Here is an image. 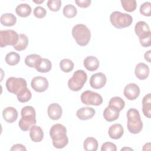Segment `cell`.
I'll return each mask as SVG.
<instances>
[{"mask_svg":"<svg viewBox=\"0 0 151 151\" xmlns=\"http://www.w3.org/2000/svg\"><path fill=\"white\" fill-rule=\"evenodd\" d=\"M50 135L54 147L57 149L64 148L68 143L66 127L61 124H54L50 130Z\"/></svg>","mask_w":151,"mask_h":151,"instance_id":"cell-1","label":"cell"},{"mask_svg":"<svg viewBox=\"0 0 151 151\" xmlns=\"http://www.w3.org/2000/svg\"><path fill=\"white\" fill-rule=\"evenodd\" d=\"M22 117L19 120L18 125L21 130L26 132L35 125L37 123L36 113L34 108L30 106L23 107L21 111Z\"/></svg>","mask_w":151,"mask_h":151,"instance_id":"cell-2","label":"cell"},{"mask_svg":"<svg viewBox=\"0 0 151 151\" xmlns=\"http://www.w3.org/2000/svg\"><path fill=\"white\" fill-rule=\"evenodd\" d=\"M127 118V127L130 133H139L143 128V122L141 120L139 111L134 108L130 109L126 114Z\"/></svg>","mask_w":151,"mask_h":151,"instance_id":"cell-3","label":"cell"},{"mask_svg":"<svg viewBox=\"0 0 151 151\" xmlns=\"http://www.w3.org/2000/svg\"><path fill=\"white\" fill-rule=\"evenodd\" d=\"M71 34L74 40L80 46L87 45L90 40L91 32L84 24H79L74 26Z\"/></svg>","mask_w":151,"mask_h":151,"instance_id":"cell-4","label":"cell"},{"mask_svg":"<svg viewBox=\"0 0 151 151\" xmlns=\"http://www.w3.org/2000/svg\"><path fill=\"white\" fill-rule=\"evenodd\" d=\"M110 21L114 27L122 29L129 27L132 24L133 18L130 15L126 13L114 11L110 14Z\"/></svg>","mask_w":151,"mask_h":151,"instance_id":"cell-5","label":"cell"},{"mask_svg":"<svg viewBox=\"0 0 151 151\" xmlns=\"http://www.w3.org/2000/svg\"><path fill=\"white\" fill-rule=\"evenodd\" d=\"M5 85L7 90L16 96L21 94L27 88L26 80L21 77H9L7 79Z\"/></svg>","mask_w":151,"mask_h":151,"instance_id":"cell-6","label":"cell"},{"mask_svg":"<svg viewBox=\"0 0 151 151\" xmlns=\"http://www.w3.org/2000/svg\"><path fill=\"white\" fill-rule=\"evenodd\" d=\"M87 80V73L83 70L76 71L71 78L68 80V86L73 91H78L81 90Z\"/></svg>","mask_w":151,"mask_h":151,"instance_id":"cell-7","label":"cell"},{"mask_svg":"<svg viewBox=\"0 0 151 151\" xmlns=\"http://www.w3.org/2000/svg\"><path fill=\"white\" fill-rule=\"evenodd\" d=\"M19 35L13 29H6L0 31V47L7 45L14 46L18 42Z\"/></svg>","mask_w":151,"mask_h":151,"instance_id":"cell-8","label":"cell"},{"mask_svg":"<svg viewBox=\"0 0 151 151\" xmlns=\"http://www.w3.org/2000/svg\"><path fill=\"white\" fill-rule=\"evenodd\" d=\"M81 101L86 105L99 106L103 103V98L97 93L86 90L82 93L81 95Z\"/></svg>","mask_w":151,"mask_h":151,"instance_id":"cell-9","label":"cell"},{"mask_svg":"<svg viewBox=\"0 0 151 151\" xmlns=\"http://www.w3.org/2000/svg\"><path fill=\"white\" fill-rule=\"evenodd\" d=\"M31 85L34 90L38 93H42L47 90L49 83L45 77L37 76L32 79Z\"/></svg>","mask_w":151,"mask_h":151,"instance_id":"cell-10","label":"cell"},{"mask_svg":"<svg viewBox=\"0 0 151 151\" xmlns=\"http://www.w3.org/2000/svg\"><path fill=\"white\" fill-rule=\"evenodd\" d=\"M134 31L139 40L151 37V32L149 25L143 21H140L136 24Z\"/></svg>","mask_w":151,"mask_h":151,"instance_id":"cell-11","label":"cell"},{"mask_svg":"<svg viewBox=\"0 0 151 151\" xmlns=\"http://www.w3.org/2000/svg\"><path fill=\"white\" fill-rule=\"evenodd\" d=\"M107 82V78L103 73H97L93 74L90 78V85L94 89H100L103 87Z\"/></svg>","mask_w":151,"mask_h":151,"instance_id":"cell-12","label":"cell"},{"mask_svg":"<svg viewBox=\"0 0 151 151\" xmlns=\"http://www.w3.org/2000/svg\"><path fill=\"white\" fill-rule=\"evenodd\" d=\"M123 94L129 100H134L137 99L140 94L139 87L134 83H129L124 88Z\"/></svg>","mask_w":151,"mask_h":151,"instance_id":"cell-13","label":"cell"},{"mask_svg":"<svg viewBox=\"0 0 151 151\" xmlns=\"http://www.w3.org/2000/svg\"><path fill=\"white\" fill-rule=\"evenodd\" d=\"M120 114V111L116 107L109 105L103 111V117L107 122H113L116 120Z\"/></svg>","mask_w":151,"mask_h":151,"instance_id":"cell-14","label":"cell"},{"mask_svg":"<svg viewBox=\"0 0 151 151\" xmlns=\"http://www.w3.org/2000/svg\"><path fill=\"white\" fill-rule=\"evenodd\" d=\"M63 110L60 104L56 103H52L48 107V115L49 117L54 120H58L61 118Z\"/></svg>","mask_w":151,"mask_h":151,"instance_id":"cell-15","label":"cell"},{"mask_svg":"<svg viewBox=\"0 0 151 151\" xmlns=\"http://www.w3.org/2000/svg\"><path fill=\"white\" fill-rule=\"evenodd\" d=\"M18 111L12 107H7L2 111V117L8 123H12L15 122L18 118Z\"/></svg>","mask_w":151,"mask_h":151,"instance_id":"cell-16","label":"cell"},{"mask_svg":"<svg viewBox=\"0 0 151 151\" xmlns=\"http://www.w3.org/2000/svg\"><path fill=\"white\" fill-rule=\"evenodd\" d=\"M134 73L136 76L141 80L146 79L149 74V68L143 63H139L135 67Z\"/></svg>","mask_w":151,"mask_h":151,"instance_id":"cell-17","label":"cell"},{"mask_svg":"<svg viewBox=\"0 0 151 151\" xmlns=\"http://www.w3.org/2000/svg\"><path fill=\"white\" fill-rule=\"evenodd\" d=\"M95 110L90 107H85L79 109L76 113L77 117L81 120L91 119L95 114Z\"/></svg>","mask_w":151,"mask_h":151,"instance_id":"cell-18","label":"cell"},{"mask_svg":"<svg viewBox=\"0 0 151 151\" xmlns=\"http://www.w3.org/2000/svg\"><path fill=\"white\" fill-rule=\"evenodd\" d=\"M108 133L110 138L116 140L119 139L123 136L124 133V129L120 124H113L109 127Z\"/></svg>","mask_w":151,"mask_h":151,"instance_id":"cell-19","label":"cell"},{"mask_svg":"<svg viewBox=\"0 0 151 151\" xmlns=\"http://www.w3.org/2000/svg\"><path fill=\"white\" fill-rule=\"evenodd\" d=\"M84 67L90 71H94L97 70L99 67V61L94 56H88L83 61Z\"/></svg>","mask_w":151,"mask_h":151,"instance_id":"cell-20","label":"cell"},{"mask_svg":"<svg viewBox=\"0 0 151 151\" xmlns=\"http://www.w3.org/2000/svg\"><path fill=\"white\" fill-rule=\"evenodd\" d=\"M29 136L34 142H40L44 137L43 130L40 126L34 125L30 129Z\"/></svg>","mask_w":151,"mask_h":151,"instance_id":"cell-21","label":"cell"},{"mask_svg":"<svg viewBox=\"0 0 151 151\" xmlns=\"http://www.w3.org/2000/svg\"><path fill=\"white\" fill-rule=\"evenodd\" d=\"M52 67L51 62L47 58H41L38 60L35 66L36 70L40 73L49 72Z\"/></svg>","mask_w":151,"mask_h":151,"instance_id":"cell-22","label":"cell"},{"mask_svg":"<svg viewBox=\"0 0 151 151\" xmlns=\"http://www.w3.org/2000/svg\"><path fill=\"white\" fill-rule=\"evenodd\" d=\"M142 111L143 114L147 118L151 117V97L148 93L142 99Z\"/></svg>","mask_w":151,"mask_h":151,"instance_id":"cell-23","label":"cell"},{"mask_svg":"<svg viewBox=\"0 0 151 151\" xmlns=\"http://www.w3.org/2000/svg\"><path fill=\"white\" fill-rule=\"evenodd\" d=\"M0 21L2 25L4 26L11 27L16 24L17 18L12 13H5L1 15Z\"/></svg>","mask_w":151,"mask_h":151,"instance_id":"cell-24","label":"cell"},{"mask_svg":"<svg viewBox=\"0 0 151 151\" xmlns=\"http://www.w3.org/2000/svg\"><path fill=\"white\" fill-rule=\"evenodd\" d=\"M31 7L27 4H21L15 8L17 14L21 17H27L31 13Z\"/></svg>","mask_w":151,"mask_h":151,"instance_id":"cell-25","label":"cell"},{"mask_svg":"<svg viewBox=\"0 0 151 151\" xmlns=\"http://www.w3.org/2000/svg\"><path fill=\"white\" fill-rule=\"evenodd\" d=\"M97 140L92 137H88L85 139L83 144L84 149L86 151H96L98 149Z\"/></svg>","mask_w":151,"mask_h":151,"instance_id":"cell-26","label":"cell"},{"mask_svg":"<svg viewBox=\"0 0 151 151\" xmlns=\"http://www.w3.org/2000/svg\"><path fill=\"white\" fill-rule=\"evenodd\" d=\"M28 42L29 41L27 36L25 34H20L18 36V40L17 43L14 46H13L14 48L17 51H22L27 47Z\"/></svg>","mask_w":151,"mask_h":151,"instance_id":"cell-27","label":"cell"},{"mask_svg":"<svg viewBox=\"0 0 151 151\" xmlns=\"http://www.w3.org/2000/svg\"><path fill=\"white\" fill-rule=\"evenodd\" d=\"M20 55L15 52H9L5 56V62L9 65H17L20 61Z\"/></svg>","mask_w":151,"mask_h":151,"instance_id":"cell-28","label":"cell"},{"mask_svg":"<svg viewBox=\"0 0 151 151\" xmlns=\"http://www.w3.org/2000/svg\"><path fill=\"white\" fill-rule=\"evenodd\" d=\"M60 67L64 73H69L74 68L73 62L68 58H64L60 62Z\"/></svg>","mask_w":151,"mask_h":151,"instance_id":"cell-29","label":"cell"},{"mask_svg":"<svg viewBox=\"0 0 151 151\" xmlns=\"http://www.w3.org/2000/svg\"><path fill=\"white\" fill-rule=\"evenodd\" d=\"M121 3L123 9L129 12H133L137 7L135 0H121Z\"/></svg>","mask_w":151,"mask_h":151,"instance_id":"cell-30","label":"cell"},{"mask_svg":"<svg viewBox=\"0 0 151 151\" xmlns=\"http://www.w3.org/2000/svg\"><path fill=\"white\" fill-rule=\"evenodd\" d=\"M41 58V57L40 55L36 54H31L28 55L25 58V64L29 67H34L37 64V62Z\"/></svg>","mask_w":151,"mask_h":151,"instance_id":"cell-31","label":"cell"},{"mask_svg":"<svg viewBox=\"0 0 151 151\" xmlns=\"http://www.w3.org/2000/svg\"><path fill=\"white\" fill-rule=\"evenodd\" d=\"M109 105H111L116 107L120 111L124 109L125 106V102L121 97L116 96L110 99Z\"/></svg>","mask_w":151,"mask_h":151,"instance_id":"cell-32","label":"cell"},{"mask_svg":"<svg viewBox=\"0 0 151 151\" xmlns=\"http://www.w3.org/2000/svg\"><path fill=\"white\" fill-rule=\"evenodd\" d=\"M77 8L72 4L66 5L63 8V14L66 18H73L77 15Z\"/></svg>","mask_w":151,"mask_h":151,"instance_id":"cell-33","label":"cell"},{"mask_svg":"<svg viewBox=\"0 0 151 151\" xmlns=\"http://www.w3.org/2000/svg\"><path fill=\"white\" fill-rule=\"evenodd\" d=\"M61 5V1L60 0H48L47 3V5L50 10L57 12L59 11Z\"/></svg>","mask_w":151,"mask_h":151,"instance_id":"cell-34","label":"cell"},{"mask_svg":"<svg viewBox=\"0 0 151 151\" xmlns=\"http://www.w3.org/2000/svg\"><path fill=\"white\" fill-rule=\"evenodd\" d=\"M151 3L149 2H145L140 5V12L144 16L150 17L151 14Z\"/></svg>","mask_w":151,"mask_h":151,"instance_id":"cell-35","label":"cell"},{"mask_svg":"<svg viewBox=\"0 0 151 151\" xmlns=\"http://www.w3.org/2000/svg\"><path fill=\"white\" fill-rule=\"evenodd\" d=\"M18 100L21 103H25L30 100L32 97V94L31 91L27 88L23 93L19 96H17Z\"/></svg>","mask_w":151,"mask_h":151,"instance_id":"cell-36","label":"cell"},{"mask_svg":"<svg viewBox=\"0 0 151 151\" xmlns=\"http://www.w3.org/2000/svg\"><path fill=\"white\" fill-rule=\"evenodd\" d=\"M46 10L44 8L38 6L35 7L34 9V15L36 18H42L46 15Z\"/></svg>","mask_w":151,"mask_h":151,"instance_id":"cell-37","label":"cell"},{"mask_svg":"<svg viewBox=\"0 0 151 151\" xmlns=\"http://www.w3.org/2000/svg\"><path fill=\"white\" fill-rule=\"evenodd\" d=\"M101 151H116L117 147L116 145L111 142H105L104 143L101 147Z\"/></svg>","mask_w":151,"mask_h":151,"instance_id":"cell-38","label":"cell"},{"mask_svg":"<svg viewBox=\"0 0 151 151\" xmlns=\"http://www.w3.org/2000/svg\"><path fill=\"white\" fill-rule=\"evenodd\" d=\"M76 4L81 8H87L90 6L91 4V1L90 0H79V1H75Z\"/></svg>","mask_w":151,"mask_h":151,"instance_id":"cell-39","label":"cell"},{"mask_svg":"<svg viewBox=\"0 0 151 151\" xmlns=\"http://www.w3.org/2000/svg\"><path fill=\"white\" fill-rule=\"evenodd\" d=\"M139 42L141 45L144 47H149L151 45V37H149L143 40H140Z\"/></svg>","mask_w":151,"mask_h":151,"instance_id":"cell-40","label":"cell"},{"mask_svg":"<svg viewBox=\"0 0 151 151\" xmlns=\"http://www.w3.org/2000/svg\"><path fill=\"white\" fill-rule=\"evenodd\" d=\"M10 150L11 151H12V150H25H25H27V149L22 144L18 143V144H15V145H13Z\"/></svg>","mask_w":151,"mask_h":151,"instance_id":"cell-41","label":"cell"},{"mask_svg":"<svg viewBox=\"0 0 151 151\" xmlns=\"http://www.w3.org/2000/svg\"><path fill=\"white\" fill-rule=\"evenodd\" d=\"M150 53H151V50H149L147 52H146L145 53V55H144L145 59L147 61H148L149 63L151 62V60H150Z\"/></svg>","mask_w":151,"mask_h":151,"instance_id":"cell-42","label":"cell"},{"mask_svg":"<svg viewBox=\"0 0 151 151\" xmlns=\"http://www.w3.org/2000/svg\"><path fill=\"white\" fill-rule=\"evenodd\" d=\"M34 2H35V3H36V4H41V3H42V2H44V0H41V1H35V0H34V1H32Z\"/></svg>","mask_w":151,"mask_h":151,"instance_id":"cell-43","label":"cell"},{"mask_svg":"<svg viewBox=\"0 0 151 151\" xmlns=\"http://www.w3.org/2000/svg\"><path fill=\"white\" fill-rule=\"evenodd\" d=\"M133 150V149H131V148H129V147H123L121 149V150Z\"/></svg>","mask_w":151,"mask_h":151,"instance_id":"cell-44","label":"cell"}]
</instances>
